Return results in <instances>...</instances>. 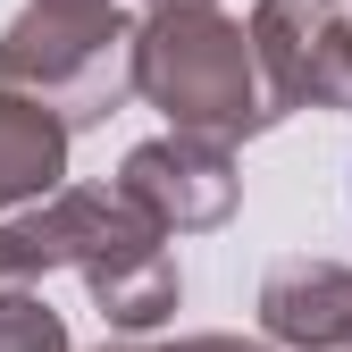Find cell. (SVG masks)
I'll list each match as a JSON object with an SVG mask.
<instances>
[{
  "label": "cell",
  "mask_w": 352,
  "mask_h": 352,
  "mask_svg": "<svg viewBox=\"0 0 352 352\" xmlns=\"http://www.w3.org/2000/svg\"><path fill=\"white\" fill-rule=\"evenodd\" d=\"M51 269H76L101 319L126 336L160 327L185 302L168 227L126 185H59L25 201V218H0V285H42Z\"/></svg>",
  "instance_id": "cell-1"
},
{
  "label": "cell",
  "mask_w": 352,
  "mask_h": 352,
  "mask_svg": "<svg viewBox=\"0 0 352 352\" xmlns=\"http://www.w3.org/2000/svg\"><path fill=\"white\" fill-rule=\"evenodd\" d=\"M135 93L168 109V126L210 135V143H243L277 126L252 25L218 17L210 0H176V9H151L135 25Z\"/></svg>",
  "instance_id": "cell-2"
},
{
  "label": "cell",
  "mask_w": 352,
  "mask_h": 352,
  "mask_svg": "<svg viewBox=\"0 0 352 352\" xmlns=\"http://www.w3.org/2000/svg\"><path fill=\"white\" fill-rule=\"evenodd\" d=\"M0 84L51 101L67 126H101L135 93V17L101 0V9H67V0H34V9L0 34Z\"/></svg>",
  "instance_id": "cell-3"
},
{
  "label": "cell",
  "mask_w": 352,
  "mask_h": 352,
  "mask_svg": "<svg viewBox=\"0 0 352 352\" xmlns=\"http://www.w3.org/2000/svg\"><path fill=\"white\" fill-rule=\"evenodd\" d=\"M260 76L269 101L285 109H344L352 118V17L344 0H260L252 9Z\"/></svg>",
  "instance_id": "cell-4"
},
{
  "label": "cell",
  "mask_w": 352,
  "mask_h": 352,
  "mask_svg": "<svg viewBox=\"0 0 352 352\" xmlns=\"http://www.w3.org/2000/svg\"><path fill=\"white\" fill-rule=\"evenodd\" d=\"M118 185L135 193L168 235H201V227H227L235 218L243 176H235V143H210V135H185V126H176V135L126 151Z\"/></svg>",
  "instance_id": "cell-5"
},
{
  "label": "cell",
  "mask_w": 352,
  "mask_h": 352,
  "mask_svg": "<svg viewBox=\"0 0 352 352\" xmlns=\"http://www.w3.org/2000/svg\"><path fill=\"white\" fill-rule=\"evenodd\" d=\"M260 327L285 352H352V269H336V260H277L260 277Z\"/></svg>",
  "instance_id": "cell-6"
},
{
  "label": "cell",
  "mask_w": 352,
  "mask_h": 352,
  "mask_svg": "<svg viewBox=\"0 0 352 352\" xmlns=\"http://www.w3.org/2000/svg\"><path fill=\"white\" fill-rule=\"evenodd\" d=\"M67 143H76V126L51 101L0 84V210H25L42 193H59L67 185Z\"/></svg>",
  "instance_id": "cell-7"
},
{
  "label": "cell",
  "mask_w": 352,
  "mask_h": 352,
  "mask_svg": "<svg viewBox=\"0 0 352 352\" xmlns=\"http://www.w3.org/2000/svg\"><path fill=\"white\" fill-rule=\"evenodd\" d=\"M0 352H67L59 311L34 285H0Z\"/></svg>",
  "instance_id": "cell-8"
},
{
  "label": "cell",
  "mask_w": 352,
  "mask_h": 352,
  "mask_svg": "<svg viewBox=\"0 0 352 352\" xmlns=\"http://www.w3.org/2000/svg\"><path fill=\"white\" fill-rule=\"evenodd\" d=\"M101 352H151V344H101Z\"/></svg>",
  "instance_id": "cell-9"
},
{
  "label": "cell",
  "mask_w": 352,
  "mask_h": 352,
  "mask_svg": "<svg viewBox=\"0 0 352 352\" xmlns=\"http://www.w3.org/2000/svg\"><path fill=\"white\" fill-rule=\"evenodd\" d=\"M67 9H101V0H67Z\"/></svg>",
  "instance_id": "cell-10"
},
{
  "label": "cell",
  "mask_w": 352,
  "mask_h": 352,
  "mask_svg": "<svg viewBox=\"0 0 352 352\" xmlns=\"http://www.w3.org/2000/svg\"><path fill=\"white\" fill-rule=\"evenodd\" d=\"M143 9H176V0H143Z\"/></svg>",
  "instance_id": "cell-11"
}]
</instances>
